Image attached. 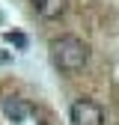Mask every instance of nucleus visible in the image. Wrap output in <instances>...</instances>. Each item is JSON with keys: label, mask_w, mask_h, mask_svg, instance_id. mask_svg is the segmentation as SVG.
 Listing matches in <instances>:
<instances>
[{"label": "nucleus", "mask_w": 119, "mask_h": 125, "mask_svg": "<svg viewBox=\"0 0 119 125\" xmlns=\"http://www.w3.org/2000/svg\"><path fill=\"white\" fill-rule=\"evenodd\" d=\"M86 57H89V51H86V45L78 36H60V39L51 42V62L66 74L80 72Z\"/></svg>", "instance_id": "nucleus-1"}, {"label": "nucleus", "mask_w": 119, "mask_h": 125, "mask_svg": "<svg viewBox=\"0 0 119 125\" xmlns=\"http://www.w3.org/2000/svg\"><path fill=\"white\" fill-rule=\"evenodd\" d=\"M71 122L74 125H104V110H101V104L95 101H89V98H78L71 104Z\"/></svg>", "instance_id": "nucleus-2"}, {"label": "nucleus", "mask_w": 119, "mask_h": 125, "mask_svg": "<svg viewBox=\"0 0 119 125\" xmlns=\"http://www.w3.org/2000/svg\"><path fill=\"white\" fill-rule=\"evenodd\" d=\"M3 113H6L12 122H24L30 113H33V104L24 101V98H6V101H3Z\"/></svg>", "instance_id": "nucleus-3"}, {"label": "nucleus", "mask_w": 119, "mask_h": 125, "mask_svg": "<svg viewBox=\"0 0 119 125\" xmlns=\"http://www.w3.org/2000/svg\"><path fill=\"white\" fill-rule=\"evenodd\" d=\"M66 6H69V0H33V9L42 15L45 21L60 18V15L66 12Z\"/></svg>", "instance_id": "nucleus-4"}, {"label": "nucleus", "mask_w": 119, "mask_h": 125, "mask_svg": "<svg viewBox=\"0 0 119 125\" xmlns=\"http://www.w3.org/2000/svg\"><path fill=\"white\" fill-rule=\"evenodd\" d=\"M6 39H9V42H15V45H18V48H24V45H27V39H24L21 33H9Z\"/></svg>", "instance_id": "nucleus-5"}]
</instances>
